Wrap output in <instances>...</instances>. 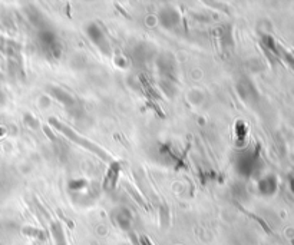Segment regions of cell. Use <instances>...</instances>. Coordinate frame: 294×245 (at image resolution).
<instances>
[{
	"mask_svg": "<svg viewBox=\"0 0 294 245\" xmlns=\"http://www.w3.org/2000/svg\"><path fill=\"white\" fill-rule=\"evenodd\" d=\"M118 173H119V163L114 162L111 165V168H109V171L107 173V178H105V182H104L105 189L114 188L115 182L118 180Z\"/></svg>",
	"mask_w": 294,
	"mask_h": 245,
	"instance_id": "obj_2",
	"label": "cell"
},
{
	"mask_svg": "<svg viewBox=\"0 0 294 245\" xmlns=\"http://www.w3.org/2000/svg\"><path fill=\"white\" fill-rule=\"evenodd\" d=\"M49 122L52 126H55L57 131L62 132L66 138L71 139L72 142L78 144L79 147L85 148V149H88L89 152H92V154H95L96 156H99L101 159H104V161H109V155H108V152H105L102 148L98 147L95 142H92V141H89V139L81 136V135H79V133H76L74 129H71L69 126H66L65 123L59 122V121H57V119H55V118H50Z\"/></svg>",
	"mask_w": 294,
	"mask_h": 245,
	"instance_id": "obj_1",
	"label": "cell"
},
{
	"mask_svg": "<svg viewBox=\"0 0 294 245\" xmlns=\"http://www.w3.org/2000/svg\"><path fill=\"white\" fill-rule=\"evenodd\" d=\"M141 244L142 245H152L151 244V241H149L147 237H141Z\"/></svg>",
	"mask_w": 294,
	"mask_h": 245,
	"instance_id": "obj_3",
	"label": "cell"
}]
</instances>
